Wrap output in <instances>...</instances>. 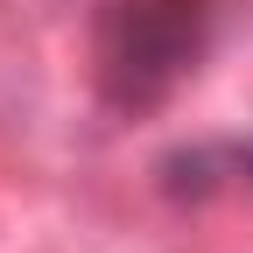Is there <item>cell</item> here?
<instances>
[{
  "mask_svg": "<svg viewBox=\"0 0 253 253\" xmlns=\"http://www.w3.org/2000/svg\"><path fill=\"white\" fill-rule=\"evenodd\" d=\"M211 49V0H99L91 84L120 120L169 106Z\"/></svg>",
  "mask_w": 253,
  "mask_h": 253,
  "instance_id": "cell-1",
  "label": "cell"
},
{
  "mask_svg": "<svg viewBox=\"0 0 253 253\" xmlns=\"http://www.w3.org/2000/svg\"><path fill=\"white\" fill-rule=\"evenodd\" d=\"M239 169H246V183H253V148H239Z\"/></svg>",
  "mask_w": 253,
  "mask_h": 253,
  "instance_id": "cell-2",
  "label": "cell"
}]
</instances>
